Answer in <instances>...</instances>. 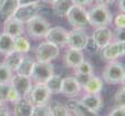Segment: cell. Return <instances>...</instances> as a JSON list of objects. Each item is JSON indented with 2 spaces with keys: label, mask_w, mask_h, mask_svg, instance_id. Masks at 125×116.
<instances>
[{
  "label": "cell",
  "mask_w": 125,
  "mask_h": 116,
  "mask_svg": "<svg viewBox=\"0 0 125 116\" xmlns=\"http://www.w3.org/2000/svg\"><path fill=\"white\" fill-rule=\"evenodd\" d=\"M115 0H96V2L99 5H103V6H110L114 2Z\"/></svg>",
  "instance_id": "obj_41"
},
{
  "label": "cell",
  "mask_w": 125,
  "mask_h": 116,
  "mask_svg": "<svg viewBox=\"0 0 125 116\" xmlns=\"http://www.w3.org/2000/svg\"><path fill=\"white\" fill-rule=\"evenodd\" d=\"M121 55H123V47L122 42H118V41L110 42L106 47H104L102 49V58H103V60H106V61L116 60Z\"/></svg>",
  "instance_id": "obj_14"
},
{
  "label": "cell",
  "mask_w": 125,
  "mask_h": 116,
  "mask_svg": "<svg viewBox=\"0 0 125 116\" xmlns=\"http://www.w3.org/2000/svg\"><path fill=\"white\" fill-rule=\"evenodd\" d=\"M5 55L6 57H5L3 63H5L11 71H16V69L18 68V65L20 64L22 58H23V53L18 52V51L13 50V51L7 53V54H5Z\"/></svg>",
  "instance_id": "obj_23"
},
{
  "label": "cell",
  "mask_w": 125,
  "mask_h": 116,
  "mask_svg": "<svg viewBox=\"0 0 125 116\" xmlns=\"http://www.w3.org/2000/svg\"><path fill=\"white\" fill-rule=\"evenodd\" d=\"M47 41L53 43V44L58 45V47H64L66 45V41H68V31L62 27H53L50 28L48 33L44 37Z\"/></svg>",
  "instance_id": "obj_10"
},
{
  "label": "cell",
  "mask_w": 125,
  "mask_h": 116,
  "mask_svg": "<svg viewBox=\"0 0 125 116\" xmlns=\"http://www.w3.org/2000/svg\"><path fill=\"white\" fill-rule=\"evenodd\" d=\"M121 84H122L123 87H125V74H124V76H123L122 81H121Z\"/></svg>",
  "instance_id": "obj_45"
},
{
  "label": "cell",
  "mask_w": 125,
  "mask_h": 116,
  "mask_svg": "<svg viewBox=\"0 0 125 116\" xmlns=\"http://www.w3.org/2000/svg\"><path fill=\"white\" fill-rule=\"evenodd\" d=\"M81 102L87 107L94 112H97L103 106V98L100 93H86L81 98Z\"/></svg>",
  "instance_id": "obj_18"
},
{
  "label": "cell",
  "mask_w": 125,
  "mask_h": 116,
  "mask_svg": "<svg viewBox=\"0 0 125 116\" xmlns=\"http://www.w3.org/2000/svg\"><path fill=\"white\" fill-rule=\"evenodd\" d=\"M114 26L116 29H125V12H121L114 18Z\"/></svg>",
  "instance_id": "obj_34"
},
{
  "label": "cell",
  "mask_w": 125,
  "mask_h": 116,
  "mask_svg": "<svg viewBox=\"0 0 125 116\" xmlns=\"http://www.w3.org/2000/svg\"><path fill=\"white\" fill-rule=\"evenodd\" d=\"M87 39H89V36L83 29L74 28L72 31L68 32L66 45H69L70 48H74V49L83 50L85 49Z\"/></svg>",
  "instance_id": "obj_9"
},
{
  "label": "cell",
  "mask_w": 125,
  "mask_h": 116,
  "mask_svg": "<svg viewBox=\"0 0 125 116\" xmlns=\"http://www.w3.org/2000/svg\"><path fill=\"white\" fill-rule=\"evenodd\" d=\"M13 104V114L16 116H32V111L34 105L31 103L30 99H27L26 97H21Z\"/></svg>",
  "instance_id": "obj_19"
},
{
  "label": "cell",
  "mask_w": 125,
  "mask_h": 116,
  "mask_svg": "<svg viewBox=\"0 0 125 116\" xmlns=\"http://www.w3.org/2000/svg\"><path fill=\"white\" fill-rule=\"evenodd\" d=\"M40 1H42V2H44V3H48V5H52L55 0H40Z\"/></svg>",
  "instance_id": "obj_44"
},
{
  "label": "cell",
  "mask_w": 125,
  "mask_h": 116,
  "mask_svg": "<svg viewBox=\"0 0 125 116\" xmlns=\"http://www.w3.org/2000/svg\"><path fill=\"white\" fill-rule=\"evenodd\" d=\"M13 37L7 33H0V54H7L13 51Z\"/></svg>",
  "instance_id": "obj_25"
},
{
  "label": "cell",
  "mask_w": 125,
  "mask_h": 116,
  "mask_svg": "<svg viewBox=\"0 0 125 116\" xmlns=\"http://www.w3.org/2000/svg\"><path fill=\"white\" fill-rule=\"evenodd\" d=\"M32 116H52L51 109L48 104H39L33 106Z\"/></svg>",
  "instance_id": "obj_30"
},
{
  "label": "cell",
  "mask_w": 125,
  "mask_h": 116,
  "mask_svg": "<svg viewBox=\"0 0 125 116\" xmlns=\"http://www.w3.org/2000/svg\"><path fill=\"white\" fill-rule=\"evenodd\" d=\"M5 115H10V112L7 105H5L2 103V104H0V116H5Z\"/></svg>",
  "instance_id": "obj_40"
},
{
  "label": "cell",
  "mask_w": 125,
  "mask_h": 116,
  "mask_svg": "<svg viewBox=\"0 0 125 116\" xmlns=\"http://www.w3.org/2000/svg\"><path fill=\"white\" fill-rule=\"evenodd\" d=\"M31 45L30 42L28 41V39L24 38V37L21 36H18L13 39V50L18 51V52H21V53H27L29 52Z\"/></svg>",
  "instance_id": "obj_27"
},
{
  "label": "cell",
  "mask_w": 125,
  "mask_h": 116,
  "mask_svg": "<svg viewBox=\"0 0 125 116\" xmlns=\"http://www.w3.org/2000/svg\"><path fill=\"white\" fill-rule=\"evenodd\" d=\"M85 49L91 53H94L99 50V47H97V44L95 43V41L92 39V37H89L87 42H86V44H85Z\"/></svg>",
  "instance_id": "obj_36"
},
{
  "label": "cell",
  "mask_w": 125,
  "mask_h": 116,
  "mask_svg": "<svg viewBox=\"0 0 125 116\" xmlns=\"http://www.w3.org/2000/svg\"><path fill=\"white\" fill-rule=\"evenodd\" d=\"M49 106H50V109H51L52 115H54V116H68V115H70L66 106L60 102L54 101V102H52Z\"/></svg>",
  "instance_id": "obj_29"
},
{
  "label": "cell",
  "mask_w": 125,
  "mask_h": 116,
  "mask_svg": "<svg viewBox=\"0 0 125 116\" xmlns=\"http://www.w3.org/2000/svg\"><path fill=\"white\" fill-rule=\"evenodd\" d=\"M65 17L68 18V22L73 27V28L83 29L89 24L87 11L83 7H80V6H78V5L72 6Z\"/></svg>",
  "instance_id": "obj_4"
},
{
  "label": "cell",
  "mask_w": 125,
  "mask_h": 116,
  "mask_svg": "<svg viewBox=\"0 0 125 116\" xmlns=\"http://www.w3.org/2000/svg\"><path fill=\"white\" fill-rule=\"evenodd\" d=\"M83 60H84V54H83L82 50L69 48L64 54V64L71 69L76 68Z\"/></svg>",
  "instance_id": "obj_17"
},
{
  "label": "cell",
  "mask_w": 125,
  "mask_h": 116,
  "mask_svg": "<svg viewBox=\"0 0 125 116\" xmlns=\"http://www.w3.org/2000/svg\"><path fill=\"white\" fill-rule=\"evenodd\" d=\"M29 96H30L29 99L33 105L47 104L51 96V93L44 83H35L34 86H32L29 92Z\"/></svg>",
  "instance_id": "obj_8"
},
{
  "label": "cell",
  "mask_w": 125,
  "mask_h": 116,
  "mask_svg": "<svg viewBox=\"0 0 125 116\" xmlns=\"http://www.w3.org/2000/svg\"><path fill=\"white\" fill-rule=\"evenodd\" d=\"M114 101L117 106H124L125 107V87H122L118 90L114 95Z\"/></svg>",
  "instance_id": "obj_32"
},
{
  "label": "cell",
  "mask_w": 125,
  "mask_h": 116,
  "mask_svg": "<svg viewBox=\"0 0 125 116\" xmlns=\"http://www.w3.org/2000/svg\"><path fill=\"white\" fill-rule=\"evenodd\" d=\"M52 74H54V68L51 64V62L37 61L34 62L30 78L34 83H45V81Z\"/></svg>",
  "instance_id": "obj_5"
},
{
  "label": "cell",
  "mask_w": 125,
  "mask_h": 116,
  "mask_svg": "<svg viewBox=\"0 0 125 116\" xmlns=\"http://www.w3.org/2000/svg\"><path fill=\"white\" fill-rule=\"evenodd\" d=\"M10 84L17 92L19 93V95L21 97H26L27 95H29V92L32 87L31 78L28 77V76L19 75V74H16L14 76H12Z\"/></svg>",
  "instance_id": "obj_11"
},
{
  "label": "cell",
  "mask_w": 125,
  "mask_h": 116,
  "mask_svg": "<svg viewBox=\"0 0 125 116\" xmlns=\"http://www.w3.org/2000/svg\"><path fill=\"white\" fill-rule=\"evenodd\" d=\"M27 23V32L33 39H42L48 33L50 27V23L47 21L45 18L41 16H35L32 19H30Z\"/></svg>",
  "instance_id": "obj_2"
},
{
  "label": "cell",
  "mask_w": 125,
  "mask_h": 116,
  "mask_svg": "<svg viewBox=\"0 0 125 116\" xmlns=\"http://www.w3.org/2000/svg\"><path fill=\"white\" fill-rule=\"evenodd\" d=\"M33 65H34V60L29 58V57H23L21 60V62H20V64L16 69L17 74L30 77L31 73H32Z\"/></svg>",
  "instance_id": "obj_24"
},
{
  "label": "cell",
  "mask_w": 125,
  "mask_h": 116,
  "mask_svg": "<svg viewBox=\"0 0 125 116\" xmlns=\"http://www.w3.org/2000/svg\"><path fill=\"white\" fill-rule=\"evenodd\" d=\"M74 71H75V75L89 76L93 74V66L91 64V62L83 60L76 68H74Z\"/></svg>",
  "instance_id": "obj_28"
},
{
  "label": "cell",
  "mask_w": 125,
  "mask_h": 116,
  "mask_svg": "<svg viewBox=\"0 0 125 116\" xmlns=\"http://www.w3.org/2000/svg\"><path fill=\"white\" fill-rule=\"evenodd\" d=\"M89 24L93 28H101V27H107L112 22V13L109 10L107 6L99 5L92 7L89 12Z\"/></svg>",
  "instance_id": "obj_1"
},
{
  "label": "cell",
  "mask_w": 125,
  "mask_h": 116,
  "mask_svg": "<svg viewBox=\"0 0 125 116\" xmlns=\"http://www.w3.org/2000/svg\"><path fill=\"white\" fill-rule=\"evenodd\" d=\"M12 77V71L5 63L0 64V84L1 83H10Z\"/></svg>",
  "instance_id": "obj_31"
},
{
  "label": "cell",
  "mask_w": 125,
  "mask_h": 116,
  "mask_svg": "<svg viewBox=\"0 0 125 116\" xmlns=\"http://www.w3.org/2000/svg\"><path fill=\"white\" fill-rule=\"evenodd\" d=\"M19 6L18 0H2L0 3V21H6L14 14Z\"/></svg>",
  "instance_id": "obj_20"
},
{
  "label": "cell",
  "mask_w": 125,
  "mask_h": 116,
  "mask_svg": "<svg viewBox=\"0 0 125 116\" xmlns=\"http://www.w3.org/2000/svg\"><path fill=\"white\" fill-rule=\"evenodd\" d=\"M103 83L104 81L101 77L92 75L83 84L82 87L84 88L85 93H100L103 88Z\"/></svg>",
  "instance_id": "obj_21"
},
{
  "label": "cell",
  "mask_w": 125,
  "mask_h": 116,
  "mask_svg": "<svg viewBox=\"0 0 125 116\" xmlns=\"http://www.w3.org/2000/svg\"><path fill=\"white\" fill-rule=\"evenodd\" d=\"M72 1L74 2V5H78V6L83 7V8L90 7L93 2V0H72Z\"/></svg>",
  "instance_id": "obj_39"
},
{
  "label": "cell",
  "mask_w": 125,
  "mask_h": 116,
  "mask_svg": "<svg viewBox=\"0 0 125 116\" xmlns=\"http://www.w3.org/2000/svg\"><path fill=\"white\" fill-rule=\"evenodd\" d=\"M125 74V68L121 62L115 60L110 61V63L105 66L102 73V80L109 84H118L121 83L123 76Z\"/></svg>",
  "instance_id": "obj_3"
},
{
  "label": "cell",
  "mask_w": 125,
  "mask_h": 116,
  "mask_svg": "<svg viewBox=\"0 0 125 116\" xmlns=\"http://www.w3.org/2000/svg\"><path fill=\"white\" fill-rule=\"evenodd\" d=\"M47 85L48 90L50 91L51 94H59L61 92V85H62V78L60 75L52 74L44 83Z\"/></svg>",
  "instance_id": "obj_26"
},
{
  "label": "cell",
  "mask_w": 125,
  "mask_h": 116,
  "mask_svg": "<svg viewBox=\"0 0 125 116\" xmlns=\"http://www.w3.org/2000/svg\"><path fill=\"white\" fill-rule=\"evenodd\" d=\"M60 53V48L49 41L40 43L35 49V58L37 61L41 62H51L58 58Z\"/></svg>",
  "instance_id": "obj_6"
},
{
  "label": "cell",
  "mask_w": 125,
  "mask_h": 116,
  "mask_svg": "<svg viewBox=\"0 0 125 116\" xmlns=\"http://www.w3.org/2000/svg\"><path fill=\"white\" fill-rule=\"evenodd\" d=\"M65 106L68 108L69 113L76 116H96L97 115V112H94L92 109L87 108L81 101H76V99H70L66 103Z\"/></svg>",
  "instance_id": "obj_13"
},
{
  "label": "cell",
  "mask_w": 125,
  "mask_h": 116,
  "mask_svg": "<svg viewBox=\"0 0 125 116\" xmlns=\"http://www.w3.org/2000/svg\"><path fill=\"white\" fill-rule=\"evenodd\" d=\"M92 39L95 41L99 49H103L112 41V31L107 29V27L95 28L92 34Z\"/></svg>",
  "instance_id": "obj_15"
},
{
  "label": "cell",
  "mask_w": 125,
  "mask_h": 116,
  "mask_svg": "<svg viewBox=\"0 0 125 116\" xmlns=\"http://www.w3.org/2000/svg\"><path fill=\"white\" fill-rule=\"evenodd\" d=\"M122 47H123V55H125V41L122 42Z\"/></svg>",
  "instance_id": "obj_46"
},
{
  "label": "cell",
  "mask_w": 125,
  "mask_h": 116,
  "mask_svg": "<svg viewBox=\"0 0 125 116\" xmlns=\"http://www.w3.org/2000/svg\"><path fill=\"white\" fill-rule=\"evenodd\" d=\"M82 86L78 82L75 77L73 76H68V77L62 78V85H61V94L68 97H74L80 94Z\"/></svg>",
  "instance_id": "obj_12"
},
{
  "label": "cell",
  "mask_w": 125,
  "mask_h": 116,
  "mask_svg": "<svg viewBox=\"0 0 125 116\" xmlns=\"http://www.w3.org/2000/svg\"><path fill=\"white\" fill-rule=\"evenodd\" d=\"M117 6L121 12H125V0H117Z\"/></svg>",
  "instance_id": "obj_42"
},
{
  "label": "cell",
  "mask_w": 125,
  "mask_h": 116,
  "mask_svg": "<svg viewBox=\"0 0 125 116\" xmlns=\"http://www.w3.org/2000/svg\"><path fill=\"white\" fill-rule=\"evenodd\" d=\"M73 5L74 2L72 0H55L52 3V7H53V11H54L55 16L65 17Z\"/></svg>",
  "instance_id": "obj_22"
},
{
  "label": "cell",
  "mask_w": 125,
  "mask_h": 116,
  "mask_svg": "<svg viewBox=\"0 0 125 116\" xmlns=\"http://www.w3.org/2000/svg\"><path fill=\"white\" fill-rule=\"evenodd\" d=\"M21 98V96L19 95V93L17 92L16 90H14L13 87H10V90H9V92H8V96H7V101H9V102H11V103H16L18 99H20Z\"/></svg>",
  "instance_id": "obj_35"
},
{
  "label": "cell",
  "mask_w": 125,
  "mask_h": 116,
  "mask_svg": "<svg viewBox=\"0 0 125 116\" xmlns=\"http://www.w3.org/2000/svg\"><path fill=\"white\" fill-rule=\"evenodd\" d=\"M111 116H125V107L124 106H117L114 107L113 111L109 114Z\"/></svg>",
  "instance_id": "obj_37"
},
{
  "label": "cell",
  "mask_w": 125,
  "mask_h": 116,
  "mask_svg": "<svg viewBox=\"0 0 125 116\" xmlns=\"http://www.w3.org/2000/svg\"><path fill=\"white\" fill-rule=\"evenodd\" d=\"M19 5H27V3H33V2H40V0H18Z\"/></svg>",
  "instance_id": "obj_43"
},
{
  "label": "cell",
  "mask_w": 125,
  "mask_h": 116,
  "mask_svg": "<svg viewBox=\"0 0 125 116\" xmlns=\"http://www.w3.org/2000/svg\"><path fill=\"white\" fill-rule=\"evenodd\" d=\"M24 31L23 23L21 21H19L18 19H16L13 16L9 19H7L6 21H3V32L9 34V36L16 37L21 36Z\"/></svg>",
  "instance_id": "obj_16"
},
{
  "label": "cell",
  "mask_w": 125,
  "mask_h": 116,
  "mask_svg": "<svg viewBox=\"0 0 125 116\" xmlns=\"http://www.w3.org/2000/svg\"><path fill=\"white\" fill-rule=\"evenodd\" d=\"M41 5L39 2H33V3H27V5H19L17 8L16 12H14L13 17L22 23L28 22L30 19H32L33 17L38 16L39 12L41 10Z\"/></svg>",
  "instance_id": "obj_7"
},
{
  "label": "cell",
  "mask_w": 125,
  "mask_h": 116,
  "mask_svg": "<svg viewBox=\"0 0 125 116\" xmlns=\"http://www.w3.org/2000/svg\"><path fill=\"white\" fill-rule=\"evenodd\" d=\"M11 84L10 83H1L0 84V99L2 102L7 101V96H8V92H9Z\"/></svg>",
  "instance_id": "obj_33"
},
{
  "label": "cell",
  "mask_w": 125,
  "mask_h": 116,
  "mask_svg": "<svg viewBox=\"0 0 125 116\" xmlns=\"http://www.w3.org/2000/svg\"><path fill=\"white\" fill-rule=\"evenodd\" d=\"M115 39H116V41H118V42L125 41V29H116Z\"/></svg>",
  "instance_id": "obj_38"
},
{
  "label": "cell",
  "mask_w": 125,
  "mask_h": 116,
  "mask_svg": "<svg viewBox=\"0 0 125 116\" xmlns=\"http://www.w3.org/2000/svg\"><path fill=\"white\" fill-rule=\"evenodd\" d=\"M1 1H2V0H0V3H1Z\"/></svg>",
  "instance_id": "obj_47"
}]
</instances>
